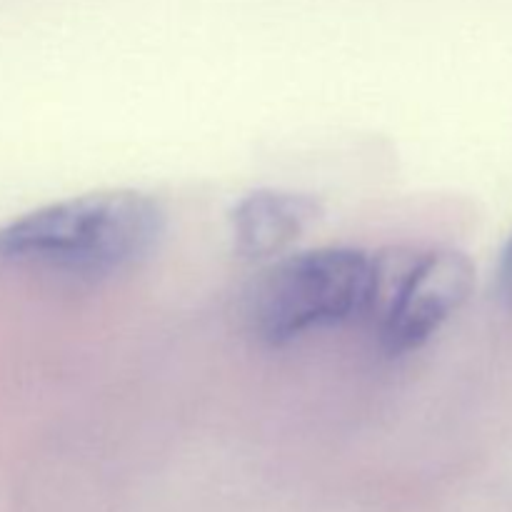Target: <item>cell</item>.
Segmentation results:
<instances>
[{
  "label": "cell",
  "instance_id": "1",
  "mask_svg": "<svg viewBox=\"0 0 512 512\" xmlns=\"http://www.w3.org/2000/svg\"><path fill=\"white\" fill-rule=\"evenodd\" d=\"M165 210L140 190H98L58 200L0 228V260L70 275L128 273L158 250Z\"/></svg>",
  "mask_w": 512,
  "mask_h": 512
},
{
  "label": "cell",
  "instance_id": "2",
  "mask_svg": "<svg viewBox=\"0 0 512 512\" xmlns=\"http://www.w3.org/2000/svg\"><path fill=\"white\" fill-rule=\"evenodd\" d=\"M375 255L358 248H318L275 258L248 295L250 333L288 345L320 328L368 315Z\"/></svg>",
  "mask_w": 512,
  "mask_h": 512
},
{
  "label": "cell",
  "instance_id": "3",
  "mask_svg": "<svg viewBox=\"0 0 512 512\" xmlns=\"http://www.w3.org/2000/svg\"><path fill=\"white\" fill-rule=\"evenodd\" d=\"M475 290V265L460 250L375 253L368 318L383 353L400 358L428 345Z\"/></svg>",
  "mask_w": 512,
  "mask_h": 512
},
{
  "label": "cell",
  "instance_id": "4",
  "mask_svg": "<svg viewBox=\"0 0 512 512\" xmlns=\"http://www.w3.org/2000/svg\"><path fill=\"white\" fill-rule=\"evenodd\" d=\"M323 218V203L308 193L253 190L230 210L233 248L245 260H275Z\"/></svg>",
  "mask_w": 512,
  "mask_h": 512
},
{
  "label": "cell",
  "instance_id": "5",
  "mask_svg": "<svg viewBox=\"0 0 512 512\" xmlns=\"http://www.w3.org/2000/svg\"><path fill=\"white\" fill-rule=\"evenodd\" d=\"M498 288H500V295H503L505 300H510V303H512V238L508 240V245L503 248V255H500Z\"/></svg>",
  "mask_w": 512,
  "mask_h": 512
}]
</instances>
